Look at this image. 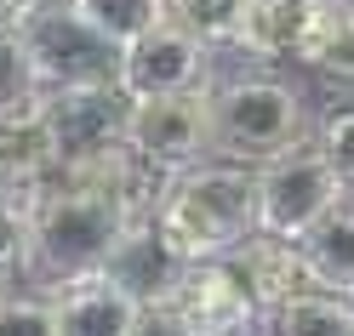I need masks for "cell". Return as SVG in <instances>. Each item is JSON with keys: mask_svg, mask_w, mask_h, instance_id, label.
Listing matches in <instances>:
<instances>
[{"mask_svg": "<svg viewBox=\"0 0 354 336\" xmlns=\"http://www.w3.org/2000/svg\"><path fill=\"white\" fill-rule=\"evenodd\" d=\"M154 330H263V308L252 297L246 274L234 268V257H206V262H183L171 297L149 308Z\"/></svg>", "mask_w": 354, "mask_h": 336, "instance_id": "obj_5", "label": "cell"}, {"mask_svg": "<svg viewBox=\"0 0 354 336\" xmlns=\"http://www.w3.org/2000/svg\"><path fill=\"white\" fill-rule=\"evenodd\" d=\"M24 46L35 57L40 80L52 86H92V80H120V46L109 40L92 17H80L75 6L63 12H35L24 23Z\"/></svg>", "mask_w": 354, "mask_h": 336, "instance_id": "obj_7", "label": "cell"}, {"mask_svg": "<svg viewBox=\"0 0 354 336\" xmlns=\"http://www.w3.org/2000/svg\"><path fill=\"white\" fill-rule=\"evenodd\" d=\"M40 97H46V80L24 46V29H0V120L40 108Z\"/></svg>", "mask_w": 354, "mask_h": 336, "instance_id": "obj_18", "label": "cell"}, {"mask_svg": "<svg viewBox=\"0 0 354 336\" xmlns=\"http://www.w3.org/2000/svg\"><path fill=\"white\" fill-rule=\"evenodd\" d=\"M52 319L69 336H138L149 330V308L109 274H80L69 285H52Z\"/></svg>", "mask_w": 354, "mask_h": 336, "instance_id": "obj_10", "label": "cell"}, {"mask_svg": "<svg viewBox=\"0 0 354 336\" xmlns=\"http://www.w3.org/2000/svg\"><path fill=\"white\" fill-rule=\"evenodd\" d=\"M292 63L315 69L331 86H354V0H315V17H308Z\"/></svg>", "mask_w": 354, "mask_h": 336, "instance_id": "obj_14", "label": "cell"}, {"mask_svg": "<svg viewBox=\"0 0 354 336\" xmlns=\"http://www.w3.org/2000/svg\"><path fill=\"white\" fill-rule=\"evenodd\" d=\"M24 17H29L24 0H0V29H24Z\"/></svg>", "mask_w": 354, "mask_h": 336, "instance_id": "obj_23", "label": "cell"}, {"mask_svg": "<svg viewBox=\"0 0 354 336\" xmlns=\"http://www.w3.org/2000/svg\"><path fill=\"white\" fill-rule=\"evenodd\" d=\"M57 177V143L40 108L0 120V183L12 188H46Z\"/></svg>", "mask_w": 354, "mask_h": 336, "instance_id": "obj_15", "label": "cell"}, {"mask_svg": "<svg viewBox=\"0 0 354 336\" xmlns=\"http://www.w3.org/2000/svg\"><path fill=\"white\" fill-rule=\"evenodd\" d=\"M154 228L171 239L183 262L234 257L257 234V166L212 154V160L177 171L154 206Z\"/></svg>", "mask_w": 354, "mask_h": 336, "instance_id": "obj_1", "label": "cell"}, {"mask_svg": "<svg viewBox=\"0 0 354 336\" xmlns=\"http://www.w3.org/2000/svg\"><path fill=\"white\" fill-rule=\"evenodd\" d=\"M308 17H315V0H240L223 52L252 63H292Z\"/></svg>", "mask_w": 354, "mask_h": 336, "instance_id": "obj_11", "label": "cell"}, {"mask_svg": "<svg viewBox=\"0 0 354 336\" xmlns=\"http://www.w3.org/2000/svg\"><path fill=\"white\" fill-rule=\"evenodd\" d=\"M75 12L92 17L115 46H131L143 29H154L166 17V0H75Z\"/></svg>", "mask_w": 354, "mask_h": 336, "instance_id": "obj_20", "label": "cell"}, {"mask_svg": "<svg viewBox=\"0 0 354 336\" xmlns=\"http://www.w3.org/2000/svg\"><path fill=\"white\" fill-rule=\"evenodd\" d=\"M126 228H131V211L120 199L52 177V183L35 194L29 268L17 279L35 285V290H52V285H69L80 274H103Z\"/></svg>", "mask_w": 354, "mask_h": 336, "instance_id": "obj_2", "label": "cell"}, {"mask_svg": "<svg viewBox=\"0 0 354 336\" xmlns=\"http://www.w3.org/2000/svg\"><path fill=\"white\" fill-rule=\"evenodd\" d=\"M354 188L343 183L331 160L315 148V137L274 154L269 166H257V228L263 234H286L303 239L326 211H337Z\"/></svg>", "mask_w": 354, "mask_h": 336, "instance_id": "obj_4", "label": "cell"}, {"mask_svg": "<svg viewBox=\"0 0 354 336\" xmlns=\"http://www.w3.org/2000/svg\"><path fill=\"white\" fill-rule=\"evenodd\" d=\"M109 274H115L143 308H154V302L171 297L177 274H183V257L171 251V239L160 228H154V211L149 217H131V228L120 234L115 257H109Z\"/></svg>", "mask_w": 354, "mask_h": 336, "instance_id": "obj_12", "label": "cell"}, {"mask_svg": "<svg viewBox=\"0 0 354 336\" xmlns=\"http://www.w3.org/2000/svg\"><path fill=\"white\" fill-rule=\"evenodd\" d=\"M212 80H217V46L201 40V34H189L171 17H160L131 46H120V86L131 97L189 92V86H212Z\"/></svg>", "mask_w": 354, "mask_h": 336, "instance_id": "obj_8", "label": "cell"}, {"mask_svg": "<svg viewBox=\"0 0 354 336\" xmlns=\"http://www.w3.org/2000/svg\"><path fill=\"white\" fill-rule=\"evenodd\" d=\"M212 137H217V160L269 166L274 154L315 137L308 97L280 75H217L212 80Z\"/></svg>", "mask_w": 354, "mask_h": 336, "instance_id": "obj_3", "label": "cell"}, {"mask_svg": "<svg viewBox=\"0 0 354 336\" xmlns=\"http://www.w3.org/2000/svg\"><path fill=\"white\" fill-rule=\"evenodd\" d=\"M131 148L143 154L154 171H189L217 154L212 137V86H189V92H160V97H131Z\"/></svg>", "mask_w": 354, "mask_h": 336, "instance_id": "obj_6", "label": "cell"}, {"mask_svg": "<svg viewBox=\"0 0 354 336\" xmlns=\"http://www.w3.org/2000/svg\"><path fill=\"white\" fill-rule=\"evenodd\" d=\"M303 257H308L320 285H337L354 297V194L303 234Z\"/></svg>", "mask_w": 354, "mask_h": 336, "instance_id": "obj_16", "label": "cell"}, {"mask_svg": "<svg viewBox=\"0 0 354 336\" xmlns=\"http://www.w3.org/2000/svg\"><path fill=\"white\" fill-rule=\"evenodd\" d=\"M35 194H40V188H12V183H0V274H6V279H17V274L29 268Z\"/></svg>", "mask_w": 354, "mask_h": 336, "instance_id": "obj_19", "label": "cell"}, {"mask_svg": "<svg viewBox=\"0 0 354 336\" xmlns=\"http://www.w3.org/2000/svg\"><path fill=\"white\" fill-rule=\"evenodd\" d=\"M24 6H29V17H35V12H63V6H75V0H24ZM29 17H24V23H29Z\"/></svg>", "mask_w": 354, "mask_h": 336, "instance_id": "obj_24", "label": "cell"}, {"mask_svg": "<svg viewBox=\"0 0 354 336\" xmlns=\"http://www.w3.org/2000/svg\"><path fill=\"white\" fill-rule=\"evenodd\" d=\"M40 115L52 126V143H57V166L75 160L86 148H103V143H120L126 126H131V92L120 80H92V86H52L40 97Z\"/></svg>", "mask_w": 354, "mask_h": 336, "instance_id": "obj_9", "label": "cell"}, {"mask_svg": "<svg viewBox=\"0 0 354 336\" xmlns=\"http://www.w3.org/2000/svg\"><path fill=\"white\" fill-rule=\"evenodd\" d=\"M234 268H240L246 285H252V297H257V308H263V325H269V313L292 297V290L315 285V268H308V257H303V239L263 234V228L234 251Z\"/></svg>", "mask_w": 354, "mask_h": 336, "instance_id": "obj_13", "label": "cell"}, {"mask_svg": "<svg viewBox=\"0 0 354 336\" xmlns=\"http://www.w3.org/2000/svg\"><path fill=\"white\" fill-rule=\"evenodd\" d=\"M315 148L331 160V171H337L343 183L354 188V103L326 108V115L315 120Z\"/></svg>", "mask_w": 354, "mask_h": 336, "instance_id": "obj_22", "label": "cell"}, {"mask_svg": "<svg viewBox=\"0 0 354 336\" xmlns=\"http://www.w3.org/2000/svg\"><path fill=\"white\" fill-rule=\"evenodd\" d=\"M6 290H12V279H6V274H0V302H6Z\"/></svg>", "mask_w": 354, "mask_h": 336, "instance_id": "obj_25", "label": "cell"}, {"mask_svg": "<svg viewBox=\"0 0 354 336\" xmlns=\"http://www.w3.org/2000/svg\"><path fill=\"white\" fill-rule=\"evenodd\" d=\"M263 330H354V297L315 279V285L292 290V297L269 313Z\"/></svg>", "mask_w": 354, "mask_h": 336, "instance_id": "obj_17", "label": "cell"}, {"mask_svg": "<svg viewBox=\"0 0 354 336\" xmlns=\"http://www.w3.org/2000/svg\"><path fill=\"white\" fill-rule=\"evenodd\" d=\"M234 12H240V0H166V17H171V23H183L189 34H201V40H212L217 52L229 46Z\"/></svg>", "mask_w": 354, "mask_h": 336, "instance_id": "obj_21", "label": "cell"}]
</instances>
